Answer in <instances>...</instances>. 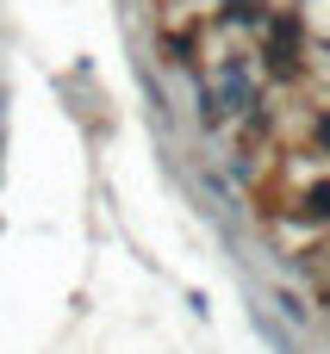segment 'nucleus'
I'll list each match as a JSON object with an SVG mask.
<instances>
[{
    "label": "nucleus",
    "instance_id": "nucleus-2",
    "mask_svg": "<svg viewBox=\"0 0 330 354\" xmlns=\"http://www.w3.org/2000/svg\"><path fill=\"white\" fill-rule=\"evenodd\" d=\"M318 137H324V143H330V118H324V124H318Z\"/></svg>",
    "mask_w": 330,
    "mask_h": 354
},
{
    "label": "nucleus",
    "instance_id": "nucleus-1",
    "mask_svg": "<svg viewBox=\"0 0 330 354\" xmlns=\"http://www.w3.org/2000/svg\"><path fill=\"white\" fill-rule=\"evenodd\" d=\"M306 212H312V218H330V187H318V193L306 199Z\"/></svg>",
    "mask_w": 330,
    "mask_h": 354
}]
</instances>
